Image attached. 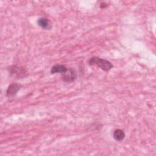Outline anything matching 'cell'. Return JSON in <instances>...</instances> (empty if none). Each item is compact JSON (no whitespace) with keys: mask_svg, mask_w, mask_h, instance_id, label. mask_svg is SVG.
<instances>
[{"mask_svg":"<svg viewBox=\"0 0 156 156\" xmlns=\"http://www.w3.org/2000/svg\"><path fill=\"white\" fill-rule=\"evenodd\" d=\"M68 68L63 65L60 64H56L54 65L51 69V74H55V73H60L61 74L66 71Z\"/></svg>","mask_w":156,"mask_h":156,"instance_id":"8992f818","label":"cell"},{"mask_svg":"<svg viewBox=\"0 0 156 156\" xmlns=\"http://www.w3.org/2000/svg\"><path fill=\"white\" fill-rule=\"evenodd\" d=\"M9 74L15 77L20 79L26 77L28 74L27 70L23 66L12 65L7 68Z\"/></svg>","mask_w":156,"mask_h":156,"instance_id":"7a4b0ae2","label":"cell"},{"mask_svg":"<svg viewBox=\"0 0 156 156\" xmlns=\"http://www.w3.org/2000/svg\"><path fill=\"white\" fill-rule=\"evenodd\" d=\"M21 85L19 83H12L7 88L6 90V96L8 98H13L16 94L17 92L21 89Z\"/></svg>","mask_w":156,"mask_h":156,"instance_id":"277c9868","label":"cell"},{"mask_svg":"<svg viewBox=\"0 0 156 156\" xmlns=\"http://www.w3.org/2000/svg\"><path fill=\"white\" fill-rule=\"evenodd\" d=\"M113 138L115 140L118 141H121L124 140V138L125 137V133L122 130L118 129H116L113 132Z\"/></svg>","mask_w":156,"mask_h":156,"instance_id":"52a82bcc","label":"cell"},{"mask_svg":"<svg viewBox=\"0 0 156 156\" xmlns=\"http://www.w3.org/2000/svg\"><path fill=\"white\" fill-rule=\"evenodd\" d=\"M76 77L77 74L76 71L72 68H68L66 71L62 74V80L65 82H72L76 80Z\"/></svg>","mask_w":156,"mask_h":156,"instance_id":"3957f363","label":"cell"},{"mask_svg":"<svg viewBox=\"0 0 156 156\" xmlns=\"http://www.w3.org/2000/svg\"><path fill=\"white\" fill-rule=\"evenodd\" d=\"M37 24L42 29L45 30H50L52 28V24L49 19L42 17L40 18L37 21Z\"/></svg>","mask_w":156,"mask_h":156,"instance_id":"5b68a950","label":"cell"},{"mask_svg":"<svg viewBox=\"0 0 156 156\" xmlns=\"http://www.w3.org/2000/svg\"><path fill=\"white\" fill-rule=\"evenodd\" d=\"M88 64L97 66L104 71H108L113 68V65L109 61L98 57H93L88 60Z\"/></svg>","mask_w":156,"mask_h":156,"instance_id":"6da1fadb","label":"cell"}]
</instances>
